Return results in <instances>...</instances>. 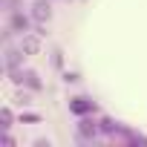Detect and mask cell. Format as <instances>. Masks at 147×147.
Listing matches in <instances>:
<instances>
[{
    "instance_id": "obj_1",
    "label": "cell",
    "mask_w": 147,
    "mask_h": 147,
    "mask_svg": "<svg viewBox=\"0 0 147 147\" xmlns=\"http://www.w3.org/2000/svg\"><path fill=\"white\" fill-rule=\"evenodd\" d=\"M20 49H23V52H29V55H35V52L40 49V40L29 35V38H23V43H20Z\"/></svg>"
},
{
    "instance_id": "obj_2",
    "label": "cell",
    "mask_w": 147,
    "mask_h": 147,
    "mask_svg": "<svg viewBox=\"0 0 147 147\" xmlns=\"http://www.w3.org/2000/svg\"><path fill=\"white\" fill-rule=\"evenodd\" d=\"M32 15H35V20H43V18H49V6H43V3H38Z\"/></svg>"
},
{
    "instance_id": "obj_3",
    "label": "cell",
    "mask_w": 147,
    "mask_h": 147,
    "mask_svg": "<svg viewBox=\"0 0 147 147\" xmlns=\"http://www.w3.org/2000/svg\"><path fill=\"white\" fill-rule=\"evenodd\" d=\"M72 110H75V113H87L90 110V104H84V98H72V104H69Z\"/></svg>"
},
{
    "instance_id": "obj_4",
    "label": "cell",
    "mask_w": 147,
    "mask_h": 147,
    "mask_svg": "<svg viewBox=\"0 0 147 147\" xmlns=\"http://www.w3.org/2000/svg\"><path fill=\"white\" fill-rule=\"evenodd\" d=\"M15 63H18V52H15V49H9V52H6V66L12 69Z\"/></svg>"
}]
</instances>
